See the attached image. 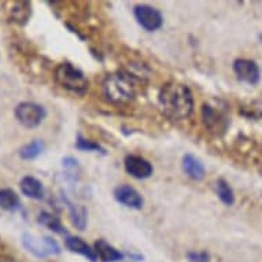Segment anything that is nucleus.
I'll return each instance as SVG.
<instances>
[{"mask_svg":"<svg viewBox=\"0 0 262 262\" xmlns=\"http://www.w3.org/2000/svg\"><path fill=\"white\" fill-rule=\"evenodd\" d=\"M158 103L163 114L174 121L188 118L193 112L192 92L185 84L170 81L161 88Z\"/></svg>","mask_w":262,"mask_h":262,"instance_id":"obj_1","label":"nucleus"},{"mask_svg":"<svg viewBox=\"0 0 262 262\" xmlns=\"http://www.w3.org/2000/svg\"><path fill=\"white\" fill-rule=\"evenodd\" d=\"M102 91L106 100L114 104L129 103L136 96L134 77L128 73H112L102 82Z\"/></svg>","mask_w":262,"mask_h":262,"instance_id":"obj_2","label":"nucleus"},{"mask_svg":"<svg viewBox=\"0 0 262 262\" xmlns=\"http://www.w3.org/2000/svg\"><path fill=\"white\" fill-rule=\"evenodd\" d=\"M54 77L63 90L73 94H84L88 90V80L84 73L69 62L58 64Z\"/></svg>","mask_w":262,"mask_h":262,"instance_id":"obj_3","label":"nucleus"},{"mask_svg":"<svg viewBox=\"0 0 262 262\" xmlns=\"http://www.w3.org/2000/svg\"><path fill=\"white\" fill-rule=\"evenodd\" d=\"M22 246L37 258H47L51 254H60V246L50 236L37 237L26 232L22 235Z\"/></svg>","mask_w":262,"mask_h":262,"instance_id":"obj_4","label":"nucleus"},{"mask_svg":"<svg viewBox=\"0 0 262 262\" xmlns=\"http://www.w3.org/2000/svg\"><path fill=\"white\" fill-rule=\"evenodd\" d=\"M14 116L22 126L28 129L39 126L44 121L47 112L41 104H37L35 102H22L14 110Z\"/></svg>","mask_w":262,"mask_h":262,"instance_id":"obj_5","label":"nucleus"},{"mask_svg":"<svg viewBox=\"0 0 262 262\" xmlns=\"http://www.w3.org/2000/svg\"><path fill=\"white\" fill-rule=\"evenodd\" d=\"M134 15L139 25L148 32L158 30L163 25L162 14L152 6L138 5L134 9Z\"/></svg>","mask_w":262,"mask_h":262,"instance_id":"obj_6","label":"nucleus"},{"mask_svg":"<svg viewBox=\"0 0 262 262\" xmlns=\"http://www.w3.org/2000/svg\"><path fill=\"white\" fill-rule=\"evenodd\" d=\"M202 122L205 128L213 134H220L227 128V118L224 116L223 110L211 103L203 104Z\"/></svg>","mask_w":262,"mask_h":262,"instance_id":"obj_7","label":"nucleus"},{"mask_svg":"<svg viewBox=\"0 0 262 262\" xmlns=\"http://www.w3.org/2000/svg\"><path fill=\"white\" fill-rule=\"evenodd\" d=\"M233 72L236 77L243 82H247L250 85H257L261 80V72L258 64L251 59H236L233 62Z\"/></svg>","mask_w":262,"mask_h":262,"instance_id":"obj_8","label":"nucleus"},{"mask_svg":"<svg viewBox=\"0 0 262 262\" xmlns=\"http://www.w3.org/2000/svg\"><path fill=\"white\" fill-rule=\"evenodd\" d=\"M124 165L125 170L132 177L138 179V180L148 179L154 172L152 165L147 159H144L143 157H139V155H128L125 158Z\"/></svg>","mask_w":262,"mask_h":262,"instance_id":"obj_9","label":"nucleus"},{"mask_svg":"<svg viewBox=\"0 0 262 262\" xmlns=\"http://www.w3.org/2000/svg\"><path fill=\"white\" fill-rule=\"evenodd\" d=\"M114 198L121 205L130 207V209H136V210H140L143 205H144L143 196L139 193L138 189H135L134 187L126 184L118 185L114 189Z\"/></svg>","mask_w":262,"mask_h":262,"instance_id":"obj_10","label":"nucleus"},{"mask_svg":"<svg viewBox=\"0 0 262 262\" xmlns=\"http://www.w3.org/2000/svg\"><path fill=\"white\" fill-rule=\"evenodd\" d=\"M181 166H183V170L185 172V174L195 181L203 180V177L206 174V170H205V166L201 162V159H198L192 154H185L183 157Z\"/></svg>","mask_w":262,"mask_h":262,"instance_id":"obj_11","label":"nucleus"},{"mask_svg":"<svg viewBox=\"0 0 262 262\" xmlns=\"http://www.w3.org/2000/svg\"><path fill=\"white\" fill-rule=\"evenodd\" d=\"M21 192L28 196V198L35 199V201H41L44 198V187L41 181L37 180L33 176H25L19 183Z\"/></svg>","mask_w":262,"mask_h":262,"instance_id":"obj_12","label":"nucleus"},{"mask_svg":"<svg viewBox=\"0 0 262 262\" xmlns=\"http://www.w3.org/2000/svg\"><path fill=\"white\" fill-rule=\"evenodd\" d=\"M64 245H66V247H68L72 253L80 254L82 257L88 258L91 262H96V259H98L95 250L91 249V246L86 245L81 237L66 236V239H64Z\"/></svg>","mask_w":262,"mask_h":262,"instance_id":"obj_13","label":"nucleus"},{"mask_svg":"<svg viewBox=\"0 0 262 262\" xmlns=\"http://www.w3.org/2000/svg\"><path fill=\"white\" fill-rule=\"evenodd\" d=\"M95 253L102 262H118L124 258L122 253H120L104 239H99L95 243Z\"/></svg>","mask_w":262,"mask_h":262,"instance_id":"obj_14","label":"nucleus"},{"mask_svg":"<svg viewBox=\"0 0 262 262\" xmlns=\"http://www.w3.org/2000/svg\"><path fill=\"white\" fill-rule=\"evenodd\" d=\"M30 15H32V6H30L29 2H15V3H13V7L10 11L11 21L24 26L26 22L29 21Z\"/></svg>","mask_w":262,"mask_h":262,"instance_id":"obj_15","label":"nucleus"},{"mask_svg":"<svg viewBox=\"0 0 262 262\" xmlns=\"http://www.w3.org/2000/svg\"><path fill=\"white\" fill-rule=\"evenodd\" d=\"M64 202L68 205V207H69L70 220H72L74 227L80 229V231H84L86 227V215H88L85 207L81 206V205H76V203L70 202L69 199H64Z\"/></svg>","mask_w":262,"mask_h":262,"instance_id":"obj_16","label":"nucleus"},{"mask_svg":"<svg viewBox=\"0 0 262 262\" xmlns=\"http://www.w3.org/2000/svg\"><path fill=\"white\" fill-rule=\"evenodd\" d=\"M0 207L7 211H17L21 209V201L14 189H0Z\"/></svg>","mask_w":262,"mask_h":262,"instance_id":"obj_17","label":"nucleus"},{"mask_svg":"<svg viewBox=\"0 0 262 262\" xmlns=\"http://www.w3.org/2000/svg\"><path fill=\"white\" fill-rule=\"evenodd\" d=\"M215 191H217L220 201L224 205L232 206L233 203H235V193H233L232 187L228 184L224 179H219V180L215 181Z\"/></svg>","mask_w":262,"mask_h":262,"instance_id":"obj_18","label":"nucleus"},{"mask_svg":"<svg viewBox=\"0 0 262 262\" xmlns=\"http://www.w3.org/2000/svg\"><path fill=\"white\" fill-rule=\"evenodd\" d=\"M44 151V143L40 140V139H35L30 143L25 144L22 147L21 151H19V155H21L22 159H26V161H30V159L37 158L41 152Z\"/></svg>","mask_w":262,"mask_h":262,"instance_id":"obj_19","label":"nucleus"},{"mask_svg":"<svg viewBox=\"0 0 262 262\" xmlns=\"http://www.w3.org/2000/svg\"><path fill=\"white\" fill-rule=\"evenodd\" d=\"M39 223L41 224V225H44V227H47L48 229H51V231H54V232L56 233H66V231H64L63 225H62V223H60V220L58 219V217H55L54 214H51V213H47V211H41L39 214Z\"/></svg>","mask_w":262,"mask_h":262,"instance_id":"obj_20","label":"nucleus"},{"mask_svg":"<svg viewBox=\"0 0 262 262\" xmlns=\"http://www.w3.org/2000/svg\"><path fill=\"white\" fill-rule=\"evenodd\" d=\"M62 165H63L64 173H66V177L72 181H76L80 176V165H78V161L73 157H66L62 161Z\"/></svg>","mask_w":262,"mask_h":262,"instance_id":"obj_21","label":"nucleus"},{"mask_svg":"<svg viewBox=\"0 0 262 262\" xmlns=\"http://www.w3.org/2000/svg\"><path fill=\"white\" fill-rule=\"evenodd\" d=\"M76 147H77L78 150L82 151H100V152H104L103 147H100L99 143H95L92 140H86L81 136V135H78L77 136V142H76Z\"/></svg>","mask_w":262,"mask_h":262,"instance_id":"obj_22","label":"nucleus"},{"mask_svg":"<svg viewBox=\"0 0 262 262\" xmlns=\"http://www.w3.org/2000/svg\"><path fill=\"white\" fill-rule=\"evenodd\" d=\"M187 258L189 262H210V254L206 251H189Z\"/></svg>","mask_w":262,"mask_h":262,"instance_id":"obj_23","label":"nucleus"},{"mask_svg":"<svg viewBox=\"0 0 262 262\" xmlns=\"http://www.w3.org/2000/svg\"><path fill=\"white\" fill-rule=\"evenodd\" d=\"M242 113L247 117H262V102H254L250 107H245Z\"/></svg>","mask_w":262,"mask_h":262,"instance_id":"obj_24","label":"nucleus"},{"mask_svg":"<svg viewBox=\"0 0 262 262\" xmlns=\"http://www.w3.org/2000/svg\"><path fill=\"white\" fill-rule=\"evenodd\" d=\"M0 262H15L13 258L10 257H0Z\"/></svg>","mask_w":262,"mask_h":262,"instance_id":"obj_25","label":"nucleus"},{"mask_svg":"<svg viewBox=\"0 0 262 262\" xmlns=\"http://www.w3.org/2000/svg\"><path fill=\"white\" fill-rule=\"evenodd\" d=\"M259 39H261V43H262V35H259Z\"/></svg>","mask_w":262,"mask_h":262,"instance_id":"obj_26","label":"nucleus"}]
</instances>
